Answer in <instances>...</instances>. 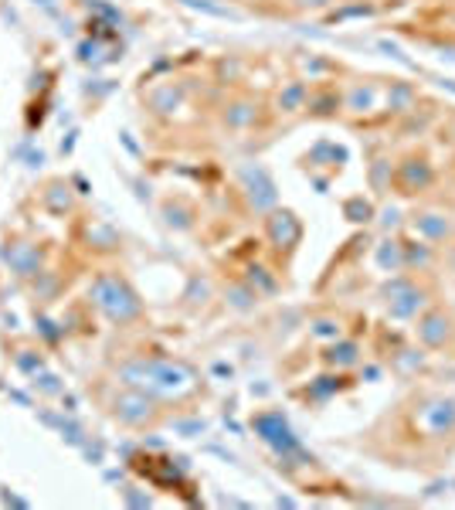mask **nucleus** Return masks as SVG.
Wrapping results in <instances>:
<instances>
[{
    "label": "nucleus",
    "mask_w": 455,
    "mask_h": 510,
    "mask_svg": "<svg viewBox=\"0 0 455 510\" xmlns=\"http://www.w3.org/2000/svg\"><path fill=\"white\" fill-rule=\"evenodd\" d=\"M300 7H323V4H330V0H296Z\"/></svg>",
    "instance_id": "15"
},
{
    "label": "nucleus",
    "mask_w": 455,
    "mask_h": 510,
    "mask_svg": "<svg viewBox=\"0 0 455 510\" xmlns=\"http://www.w3.org/2000/svg\"><path fill=\"white\" fill-rule=\"evenodd\" d=\"M388 293H391V303H388L391 316H401V320H405V316H414V313L421 310V303H425L421 293L414 286H408V283H394Z\"/></svg>",
    "instance_id": "7"
},
{
    "label": "nucleus",
    "mask_w": 455,
    "mask_h": 510,
    "mask_svg": "<svg viewBox=\"0 0 455 510\" xmlns=\"http://www.w3.org/2000/svg\"><path fill=\"white\" fill-rule=\"evenodd\" d=\"M452 340H455V337H452Z\"/></svg>",
    "instance_id": "16"
},
{
    "label": "nucleus",
    "mask_w": 455,
    "mask_h": 510,
    "mask_svg": "<svg viewBox=\"0 0 455 510\" xmlns=\"http://www.w3.org/2000/svg\"><path fill=\"white\" fill-rule=\"evenodd\" d=\"M245 191H248V201H252L255 211H265V208L276 204V184H272V178L262 167L245 171Z\"/></svg>",
    "instance_id": "6"
},
{
    "label": "nucleus",
    "mask_w": 455,
    "mask_h": 510,
    "mask_svg": "<svg viewBox=\"0 0 455 510\" xmlns=\"http://www.w3.org/2000/svg\"><path fill=\"white\" fill-rule=\"evenodd\" d=\"M435 218H438V215H425V218L418 222V228L428 232L432 239H445V235H449V222H435Z\"/></svg>",
    "instance_id": "12"
},
{
    "label": "nucleus",
    "mask_w": 455,
    "mask_h": 510,
    "mask_svg": "<svg viewBox=\"0 0 455 510\" xmlns=\"http://www.w3.org/2000/svg\"><path fill=\"white\" fill-rule=\"evenodd\" d=\"M92 300H95V307L106 313L112 324H130V320H136L143 313V303L130 289V283H123L112 272H102L92 283Z\"/></svg>",
    "instance_id": "2"
},
{
    "label": "nucleus",
    "mask_w": 455,
    "mask_h": 510,
    "mask_svg": "<svg viewBox=\"0 0 455 510\" xmlns=\"http://www.w3.org/2000/svg\"><path fill=\"white\" fill-rule=\"evenodd\" d=\"M228 296H231V303H235L239 310H248V307L259 300V293H252V289H241V286H231V293H228Z\"/></svg>",
    "instance_id": "13"
},
{
    "label": "nucleus",
    "mask_w": 455,
    "mask_h": 510,
    "mask_svg": "<svg viewBox=\"0 0 455 510\" xmlns=\"http://www.w3.org/2000/svg\"><path fill=\"white\" fill-rule=\"evenodd\" d=\"M326 361H330V364H337V368H353V364L360 361V347H357L353 340H340V344H333V347H330Z\"/></svg>",
    "instance_id": "9"
},
{
    "label": "nucleus",
    "mask_w": 455,
    "mask_h": 510,
    "mask_svg": "<svg viewBox=\"0 0 455 510\" xmlns=\"http://www.w3.org/2000/svg\"><path fill=\"white\" fill-rule=\"evenodd\" d=\"M269 232L279 245H296L300 242V222L289 215V211H279L269 218Z\"/></svg>",
    "instance_id": "8"
},
{
    "label": "nucleus",
    "mask_w": 455,
    "mask_h": 510,
    "mask_svg": "<svg viewBox=\"0 0 455 510\" xmlns=\"http://www.w3.org/2000/svg\"><path fill=\"white\" fill-rule=\"evenodd\" d=\"M44 198H48V204L55 201V211H65V208H68V187H65V184H51Z\"/></svg>",
    "instance_id": "14"
},
{
    "label": "nucleus",
    "mask_w": 455,
    "mask_h": 510,
    "mask_svg": "<svg viewBox=\"0 0 455 510\" xmlns=\"http://www.w3.org/2000/svg\"><path fill=\"white\" fill-rule=\"evenodd\" d=\"M252 119H255V106H252V103H231V106L224 110V123L235 126V130L248 126Z\"/></svg>",
    "instance_id": "11"
},
{
    "label": "nucleus",
    "mask_w": 455,
    "mask_h": 510,
    "mask_svg": "<svg viewBox=\"0 0 455 510\" xmlns=\"http://www.w3.org/2000/svg\"><path fill=\"white\" fill-rule=\"evenodd\" d=\"M119 377H123V384L147 392V395H177L180 388L194 384V375L174 361H130L119 368Z\"/></svg>",
    "instance_id": "1"
},
{
    "label": "nucleus",
    "mask_w": 455,
    "mask_h": 510,
    "mask_svg": "<svg viewBox=\"0 0 455 510\" xmlns=\"http://www.w3.org/2000/svg\"><path fill=\"white\" fill-rule=\"evenodd\" d=\"M306 99H309V92H306L303 82H292V86H285L279 92V106L285 112H300L306 106Z\"/></svg>",
    "instance_id": "10"
},
{
    "label": "nucleus",
    "mask_w": 455,
    "mask_h": 510,
    "mask_svg": "<svg viewBox=\"0 0 455 510\" xmlns=\"http://www.w3.org/2000/svg\"><path fill=\"white\" fill-rule=\"evenodd\" d=\"M4 263L11 266L14 276H21V279H31V276H42V248L31 242H11L4 248Z\"/></svg>",
    "instance_id": "4"
},
{
    "label": "nucleus",
    "mask_w": 455,
    "mask_h": 510,
    "mask_svg": "<svg viewBox=\"0 0 455 510\" xmlns=\"http://www.w3.org/2000/svg\"><path fill=\"white\" fill-rule=\"evenodd\" d=\"M112 415H116L119 422H126V425H147V422L153 419V401L147 399V392H136V388H130L126 395H119V399H116Z\"/></svg>",
    "instance_id": "5"
},
{
    "label": "nucleus",
    "mask_w": 455,
    "mask_h": 510,
    "mask_svg": "<svg viewBox=\"0 0 455 510\" xmlns=\"http://www.w3.org/2000/svg\"><path fill=\"white\" fill-rule=\"evenodd\" d=\"M455 337V327H452V316L442 310H428L418 316V340L425 344V347H432V351H442V347H449Z\"/></svg>",
    "instance_id": "3"
}]
</instances>
